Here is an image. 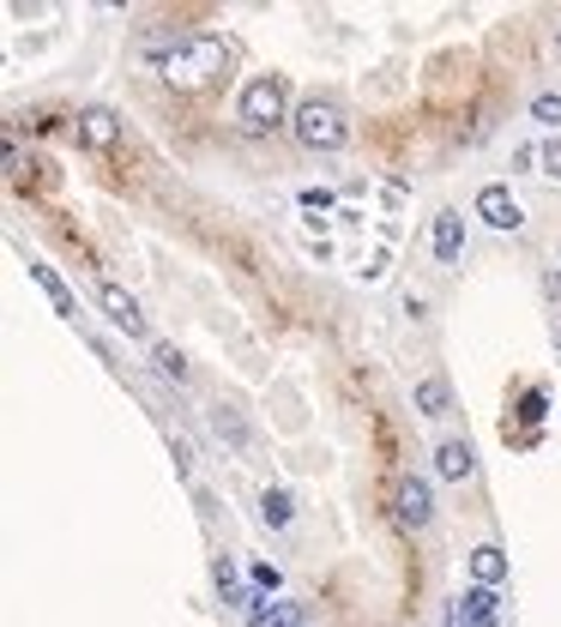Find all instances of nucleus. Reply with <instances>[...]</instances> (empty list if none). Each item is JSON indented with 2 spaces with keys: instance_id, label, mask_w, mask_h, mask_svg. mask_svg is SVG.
Here are the masks:
<instances>
[{
  "instance_id": "1",
  "label": "nucleus",
  "mask_w": 561,
  "mask_h": 627,
  "mask_svg": "<svg viewBox=\"0 0 561 627\" xmlns=\"http://www.w3.org/2000/svg\"><path fill=\"white\" fill-rule=\"evenodd\" d=\"M230 42L211 37V30H199V37H182L163 61H157V73H163V85L170 91H206V85H218V78H230Z\"/></svg>"
},
{
  "instance_id": "2",
  "label": "nucleus",
  "mask_w": 561,
  "mask_h": 627,
  "mask_svg": "<svg viewBox=\"0 0 561 627\" xmlns=\"http://www.w3.org/2000/svg\"><path fill=\"white\" fill-rule=\"evenodd\" d=\"M290 139H296L302 151H339V145L351 139V121H344V109L332 103V97H308V103H296V115H290Z\"/></svg>"
},
{
  "instance_id": "3",
  "label": "nucleus",
  "mask_w": 561,
  "mask_h": 627,
  "mask_svg": "<svg viewBox=\"0 0 561 627\" xmlns=\"http://www.w3.org/2000/svg\"><path fill=\"white\" fill-rule=\"evenodd\" d=\"M290 115H296V109H290V97H284V78H272V73L248 78V91L235 103V127L242 133H272V127H284Z\"/></svg>"
},
{
  "instance_id": "4",
  "label": "nucleus",
  "mask_w": 561,
  "mask_h": 627,
  "mask_svg": "<svg viewBox=\"0 0 561 627\" xmlns=\"http://www.w3.org/2000/svg\"><path fill=\"white\" fill-rule=\"evenodd\" d=\"M392 519L405 525V531H423L435 519V489L423 477H399L392 483Z\"/></svg>"
},
{
  "instance_id": "5",
  "label": "nucleus",
  "mask_w": 561,
  "mask_h": 627,
  "mask_svg": "<svg viewBox=\"0 0 561 627\" xmlns=\"http://www.w3.org/2000/svg\"><path fill=\"white\" fill-rule=\"evenodd\" d=\"M73 133H78L85 151H115V145H121V115H115V109H103V103H92V109H78Z\"/></svg>"
},
{
  "instance_id": "6",
  "label": "nucleus",
  "mask_w": 561,
  "mask_h": 627,
  "mask_svg": "<svg viewBox=\"0 0 561 627\" xmlns=\"http://www.w3.org/2000/svg\"><path fill=\"white\" fill-rule=\"evenodd\" d=\"M477 218H484L489 230H520V223H525V206L513 199V187L489 182L484 194H477Z\"/></svg>"
},
{
  "instance_id": "7",
  "label": "nucleus",
  "mask_w": 561,
  "mask_h": 627,
  "mask_svg": "<svg viewBox=\"0 0 561 627\" xmlns=\"http://www.w3.org/2000/svg\"><path fill=\"white\" fill-rule=\"evenodd\" d=\"M97 302H103V314L127 332V339H145V314H139V302H133L121 284H97Z\"/></svg>"
},
{
  "instance_id": "8",
  "label": "nucleus",
  "mask_w": 561,
  "mask_h": 627,
  "mask_svg": "<svg viewBox=\"0 0 561 627\" xmlns=\"http://www.w3.org/2000/svg\"><path fill=\"white\" fill-rule=\"evenodd\" d=\"M459 615H465V627H501V598L489 586H471L459 598Z\"/></svg>"
},
{
  "instance_id": "9",
  "label": "nucleus",
  "mask_w": 561,
  "mask_h": 627,
  "mask_svg": "<svg viewBox=\"0 0 561 627\" xmlns=\"http://www.w3.org/2000/svg\"><path fill=\"white\" fill-rule=\"evenodd\" d=\"M459 254H465V218H459V211H441V218H435V260L459 266Z\"/></svg>"
},
{
  "instance_id": "10",
  "label": "nucleus",
  "mask_w": 561,
  "mask_h": 627,
  "mask_svg": "<svg viewBox=\"0 0 561 627\" xmlns=\"http://www.w3.org/2000/svg\"><path fill=\"white\" fill-rule=\"evenodd\" d=\"M471 579L496 591L501 579H508V549H501V543H477V549H471Z\"/></svg>"
},
{
  "instance_id": "11",
  "label": "nucleus",
  "mask_w": 561,
  "mask_h": 627,
  "mask_svg": "<svg viewBox=\"0 0 561 627\" xmlns=\"http://www.w3.org/2000/svg\"><path fill=\"white\" fill-rule=\"evenodd\" d=\"M435 470H441L447 483H465L471 470H477V453H471V441H441V446H435Z\"/></svg>"
},
{
  "instance_id": "12",
  "label": "nucleus",
  "mask_w": 561,
  "mask_h": 627,
  "mask_svg": "<svg viewBox=\"0 0 561 627\" xmlns=\"http://www.w3.org/2000/svg\"><path fill=\"white\" fill-rule=\"evenodd\" d=\"M544 417H549V392H544V386H525V392H520V434H513V441L532 446L537 429H544Z\"/></svg>"
},
{
  "instance_id": "13",
  "label": "nucleus",
  "mask_w": 561,
  "mask_h": 627,
  "mask_svg": "<svg viewBox=\"0 0 561 627\" xmlns=\"http://www.w3.org/2000/svg\"><path fill=\"white\" fill-rule=\"evenodd\" d=\"M417 410L423 417H447V410H453V386H447L441 374H423L417 380Z\"/></svg>"
},
{
  "instance_id": "14",
  "label": "nucleus",
  "mask_w": 561,
  "mask_h": 627,
  "mask_svg": "<svg viewBox=\"0 0 561 627\" xmlns=\"http://www.w3.org/2000/svg\"><path fill=\"white\" fill-rule=\"evenodd\" d=\"M290 519H296V501H290V489H266V495H260V525L284 531Z\"/></svg>"
},
{
  "instance_id": "15",
  "label": "nucleus",
  "mask_w": 561,
  "mask_h": 627,
  "mask_svg": "<svg viewBox=\"0 0 561 627\" xmlns=\"http://www.w3.org/2000/svg\"><path fill=\"white\" fill-rule=\"evenodd\" d=\"M31 278H37V284H42V290H49V302H54V308H61V314H66V320H73V314H78V308H73V290H66V284H61V278H54V272H49V266H42V260H31Z\"/></svg>"
},
{
  "instance_id": "16",
  "label": "nucleus",
  "mask_w": 561,
  "mask_h": 627,
  "mask_svg": "<svg viewBox=\"0 0 561 627\" xmlns=\"http://www.w3.org/2000/svg\"><path fill=\"white\" fill-rule=\"evenodd\" d=\"M151 362H157L163 380H187V356L175 351V344H151Z\"/></svg>"
},
{
  "instance_id": "17",
  "label": "nucleus",
  "mask_w": 561,
  "mask_h": 627,
  "mask_svg": "<svg viewBox=\"0 0 561 627\" xmlns=\"http://www.w3.org/2000/svg\"><path fill=\"white\" fill-rule=\"evenodd\" d=\"M537 163H544L549 182H561V139H556V133H549L544 145H537Z\"/></svg>"
},
{
  "instance_id": "18",
  "label": "nucleus",
  "mask_w": 561,
  "mask_h": 627,
  "mask_svg": "<svg viewBox=\"0 0 561 627\" xmlns=\"http://www.w3.org/2000/svg\"><path fill=\"white\" fill-rule=\"evenodd\" d=\"M532 115L544 121L549 133H556V127H561V97H556V91H544V97H537V103H532Z\"/></svg>"
},
{
  "instance_id": "19",
  "label": "nucleus",
  "mask_w": 561,
  "mask_h": 627,
  "mask_svg": "<svg viewBox=\"0 0 561 627\" xmlns=\"http://www.w3.org/2000/svg\"><path fill=\"white\" fill-rule=\"evenodd\" d=\"M254 586H260V591H278V586H284V574H278V567H254Z\"/></svg>"
},
{
  "instance_id": "20",
  "label": "nucleus",
  "mask_w": 561,
  "mask_h": 627,
  "mask_svg": "<svg viewBox=\"0 0 561 627\" xmlns=\"http://www.w3.org/2000/svg\"><path fill=\"white\" fill-rule=\"evenodd\" d=\"M302 206H308V211H327L332 194H327V187H302Z\"/></svg>"
},
{
  "instance_id": "21",
  "label": "nucleus",
  "mask_w": 561,
  "mask_h": 627,
  "mask_svg": "<svg viewBox=\"0 0 561 627\" xmlns=\"http://www.w3.org/2000/svg\"><path fill=\"white\" fill-rule=\"evenodd\" d=\"M211 422H218V434H230V441H242V422H235L230 410H218V417H211Z\"/></svg>"
},
{
  "instance_id": "22",
  "label": "nucleus",
  "mask_w": 561,
  "mask_h": 627,
  "mask_svg": "<svg viewBox=\"0 0 561 627\" xmlns=\"http://www.w3.org/2000/svg\"><path fill=\"white\" fill-rule=\"evenodd\" d=\"M447 627H465V615H459V603H453V615H447Z\"/></svg>"
},
{
  "instance_id": "23",
  "label": "nucleus",
  "mask_w": 561,
  "mask_h": 627,
  "mask_svg": "<svg viewBox=\"0 0 561 627\" xmlns=\"http://www.w3.org/2000/svg\"><path fill=\"white\" fill-rule=\"evenodd\" d=\"M556 344H561V332H556Z\"/></svg>"
}]
</instances>
